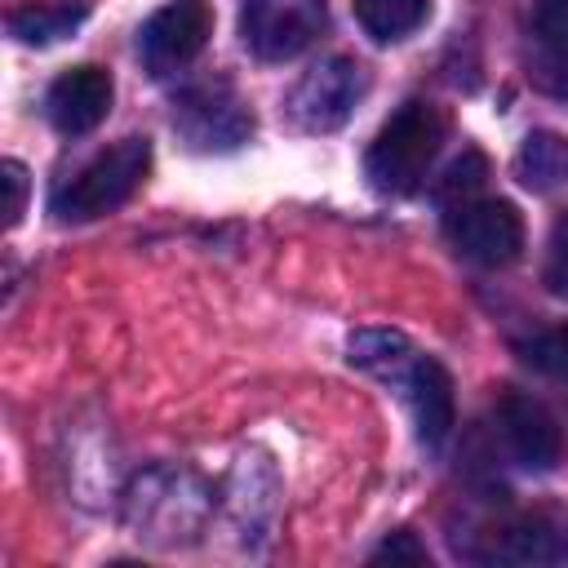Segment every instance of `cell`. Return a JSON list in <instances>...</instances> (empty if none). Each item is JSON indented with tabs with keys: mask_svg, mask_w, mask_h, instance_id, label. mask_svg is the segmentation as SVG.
<instances>
[{
	"mask_svg": "<svg viewBox=\"0 0 568 568\" xmlns=\"http://www.w3.org/2000/svg\"><path fill=\"white\" fill-rule=\"evenodd\" d=\"M351 368L395 386V395L408 404L417 439L426 448H439L453 430V377L439 359L422 355L404 333L395 328H359L346 342Z\"/></svg>",
	"mask_w": 568,
	"mask_h": 568,
	"instance_id": "1",
	"label": "cell"
},
{
	"mask_svg": "<svg viewBox=\"0 0 568 568\" xmlns=\"http://www.w3.org/2000/svg\"><path fill=\"white\" fill-rule=\"evenodd\" d=\"M213 515V488L186 466H151L124 493V519L138 537L178 546L191 541Z\"/></svg>",
	"mask_w": 568,
	"mask_h": 568,
	"instance_id": "2",
	"label": "cell"
},
{
	"mask_svg": "<svg viewBox=\"0 0 568 568\" xmlns=\"http://www.w3.org/2000/svg\"><path fill=\"white\" fill-rule=\"evenodd\" d=\"M444 142V115L430 102H404L364 155V173L386 195H408L426 182Z\"/></svg>",
	"mask_w": 568,
	"mask_h": 568,
	"instance_id": "3",
	"label": "cell"
},
{
	"mask_svg": "<svg viewBox=\"0 0 568 568\" xmlns=\"http://www.w3.org/2000/svg\"><path fill=\"white\" fill-rule=\"evenodd\" d=\"M151 173V142L146 138H120L115 146L98 151L75 178H67L49 209L58 222H93L111 209H120L138 186L142 178Z\"/></svg>",
	"mask_w": 568,
	"mask_h": 568,
	"instance_id": "4",
	"label": "cell"
},
{
	"mask_svg": "<svg viewBox=\"0 0 568 568\" xmlns=\"http://www.w3.org/2000/svg\"><path fill=\"white\" fill-rule=\"evenodd\" d=\"M364 93H368V71L355 58H324L288 89L284 111L302 133H333L355 115Z\"/></svg>",
	"mask_w": 568,
	"mask_h": 568,
	"instance_id": "5",
	"label": "cell"
},
{
	"mask_svg": "<svg viewBox=\"0 0 568 568\" xmlns=\"http://www.w3.org/2000/svg\"><path fill=\"white\" fill-rule=\"evenodd\" d=\"M173 129L195 151H235L253 133V111L226 80H200L173 102Z\"/></svg>",
	"mask_w": 568,
	"mask_h": 568,
	"instance_id": "6",
	"label": "cell"
},
{
	"mask_svg": "<svg viewBox=\"0 0 568 568\" xmlns=\"http://www.w3.org/2000/svg\"><path fill=\"white\" fill-rule=\"evenodd\" d=\"M324 0H244L240 4V36L244 49L262 62H288L315 44L324 31Z\"/></svg>",
	"mask_w": 568,
	"mask_h": 568,
	"instance_id": "7",
	"label": "cell"
},
{
	"mask_svg": "<svg viewBox=\"0 0 568 568\" xmlns=\"http://www.w3.org/2000/svg\"><path fill=\"white\" fill-rule=\"evenodd\" d=\"M444 231L453 248L479 266H506L524 248V217L510 200H479V195L457 200L448 204Z\"/></svg>",
	"mask_w": 568,
	"mask_h": 568,
	"instance_id": "8",
	"label": "cell"
},
{
	"mask_svg": "<svg viewBox=\"0 0 568 568\" xmlns=\"http://www.w3.org/2000/svg\"><path fill=\"white\" fill-rule=\"evenodd\" d=\"M213 36V9L209 0H169L160 4L138 36L142 62L151 67V75H169L178 67H186Z\"/></svg>",
	"mask_w": 568,
	"mask_h": 568,
	"instance_id": "9",
	"label": "cell"
},
{
	"mask_svg": "<svg viewBox=\"0 0 568 568\" xmlns=\"http://www.w3.org/2000/svg\"><path fill=\"white\" fill-rule=\"evenodd\" d=\"M497 430H501L510 457H515L524 470H532V475L555 470V466L564 462V453H568L555 413H550L541 399L524 395V390H506V395L497 399Z\"/></svg>",
	"mask_w": 568,
	"mask_h": 568,
	"instance_id": "10",
	"label": "cell"
},
{
	"mask_svg": "<svg viewBox=\"0 0 568 568\" xmlns=\"http://www.w3.org/2000/svg\"><path fill=\"white\" fill-rule=\"evenodd\" d=\"M111 98H115V84L102 67L84 62V67H71L62 71L53 84H49V98H44V111L53 120L58 133L67 138H80L89 129H98L111 111Z\"/></svg>",
	"mask_w": 568,
	"mask_h": 568,
	"instance_id": "11",
	"label": "cell"
},
{
	"mask_svg": "<svg viewBox=\"0 0 568 568\" xmlns=\"http://www.w3.org/2000/svg\"><path fill=\"white\" fill-rule=\"evenodd\" d=\"M515 178L528 191H559L568 186V133L532 129L515 151Z\"/></svg>",
	"mask_w": 568,
	"mask_h": 568,
	"instance_id": "12",
	"label": "cell"
},
{
	"mask_svg": "<svg viewBox=\"0 0 568 568\" xmlns=\"http://www.w3.org/2000/svg\"><path fill=\"white\" fill-rule=\"evenodd\" d=\"M89 18L84 4H18L9 9V36L18 44H53V40H67L71 31H80V22Z\"/></svg>",
	"mask_w": 568,
	"mask_h": 568,
	"instance_id": "13",
	"label": "cell"
},
{
	"mask_svg": "<svg viewBox=\"0 0 568 568\" xmlns=\"http://www.w3.org/2000/svg\"><path fill=\"white\" fill-rule=\"evenodd\" d=\"M568 550V541L541 524V519H524V524H510L501 532H493V550L488 559H506V564H550Z\"/></svg>",
	"mask_w": 568,
	"mask_h": 568,
	"instance_id": "14",
	"label": "cell"
},
{
	"mask_svg": "<svg viewBox=\"0 0 568 568\" xmlns=\"http://www.w3.org/2000/svg\"><path fill=\"white\" fill-rule=\"evenodd\" d=\"M351 4H355L359 27L377 44H395L430 18V0H351Z\"/></svg>",
	"mask_w": 568,
	"mask_h": 568,
	"instance_id": "15",
	"label": "cell"
},
{
	"mask_svg": "<svg viewBox=\"0 0 568 568\" xmlns=\"http://www.w3.org/2000/svg\"><path fill=\"white\" fill-rule=\"evenodd\" d=\"M515 351H519V359H524L532 373H541L546 382H555L559 390H568V324L541 328V333L515 342Z\"/></svg>",
	"mask_w": 568,
	"mask_h": 568,
	"instance_id": "16",
	"label": "cell"
},
{
	"mask_svg": "<svg viewBox=\"0 0 568 568\" xmlns=\"http://www.w3.org/2000/svg\"><path fill=\"white\" fill-rule=\"evenodd\" d=\"M479 182H484V155H479V151H466V155L444 173L439 195H444L448 204H457V200H470Z\"/></svg>",
	"mask_w": 568,
	"mask_h": 568,
	"instance_id": "17",
	"label": "cell"
},
{
	"mask_svg": "<svg viewBox=\"0 0 568 568\" xmlns=\"http://www.w3.org/2000/svg\"><path fill=\"white\" fill-rule=\"evenodd\" d=\"M546 288L555 297H568V213L555 222L550 231V248H546Z\"/></svg>",
	"mask_w": 568,
	"mask_h": 568,
	"instance_id": "18",
	"label": "cell"
},
{
	"mask_svg": "<svg viewBox=\"0 0 568 568\" xmlns=\"http://www.w3.org/2000/svg\"><path fill=\"white\" fill-rule=\"evenodd\" d=\"M532 27H537V36H541L546 49L568 44V0H537Z\"/></svg>",
	"mask_w": 568,
	"mask_h": 568,
	"instance_id": "19",
	"label": "cell"
},
{
	"mask_svg": "<svg viewBox=\"0 0 568 568\" xmlns=\"http://www.w3.org/2000/svg\"><path fill=\"white\" fill-rule=\"evenodd\" d=\"M4 222L18 226L22 213H27V169L18 160H4Z\"/></svg>",
	"mask_w": 568,
	"mask_h": 568,
	"instance_id": "20",
	"label": "cell"
},
{
	"mask_svg": "<svg viewBox=\"0 0 568 568\" xmlns=\"http://www.w3.org/2000/svg\"><path fill=\"white\" fill-rule=\"evenodd\" d=\"M373 559H408V564H426V546H417V537L413 532H395V537H386L382 546H377V555Z\"/></svg>",
	"mask_w": 568,
	"mask_h": 568,
	"instance_id": "21",
	"label": "cell"
},
{
	"mask_svg": "<svg viewBox=\"0 0 568 568\" xmlns=\"http://www.w3.org/2000/svg\"><path fill=\"white\" fill-rule=\"evenodd\" d=\"M541 84H546L550 93L568 98V44L550 49V62H546V71H541Z\"/></svg>",
	"mask_w": 568,
	"mask_h": 568,
	"instance_id": "22",
	"label": "cell"
}]
</instances>
